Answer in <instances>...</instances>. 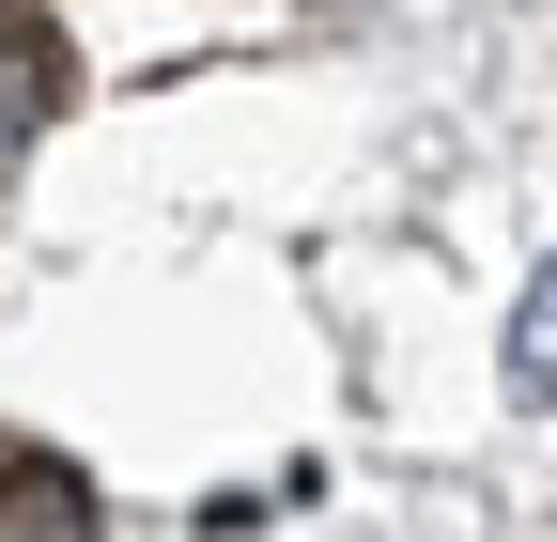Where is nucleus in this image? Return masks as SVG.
<instances>
[{
    "mask_svg": "<svg viewBox=\"0 0 557 542\" xmlns=\"http://www.w3.org/2000/svg\"><path fill=\"white\" fill-rule=\"evenodd\" d=\"M0 527H16V542H109L94 481H78L47 434H0Z\"/></svg>",
    "mask_w": 557,
    "mask_h": 542,
    "instance_id": "f257e3e1",
    "label": "nucleus"
},
{
    "mask_svg": "<svg viewBox=\"0 0 557 542\" xmlns=\"http://www.w3.org/2000/svg\"><path fill=\"white\" fill-rule=\"evenodd\" d=\"M62 62H78V47H62L47 16H0V156H16V140H47V109H62Z\"/></svg>",
    "mask_w": 557,
    "mask_h": 542,
    "instance_id": "f03ea898",
    "label": "nucleus"
},
{
    "mask_svg": "<svg viewBox=\"0 0 557 542\" xmlns=\"http://www.w3.org/2000/svg\"><path fill=\"white\" fill-rule=\"evenodd\" d=\"M511 403H557V263H542L527 310H511Z\"/></svg>",
    "mask_w": 557,
    "mask_h": 542,
    "instance_id": "7ed1b4c3",
    "label": "nucleus"
}]
</instances>
